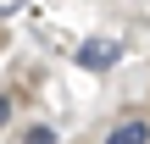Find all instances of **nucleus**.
<instances>
[{"label": "nucleus", "mask_w": 150, "mask_h": 144, "mask_svg": "<svg viewBox=\"0 0 150 144\" xmlns=\"http://www.w3.org/2000/svg\"><path fill=\"white\" fill-rule=\"evenodd\" d=\"M50 139H56L50 128H33V133H28V144H50Z\"/></svg>", "instance_id": "20e7f679"}, {"label": "nucleus", "mask_w": 150, "mask_h": 144, "mask_svg": "<svg viewBox=\"0 0 150 144\" xmlns=\"http://www.w3.org/2000/svg\"><path fill=\"white\" fill-rule=\"evenodd\" d=\"M11 111H17V105H11V94H0V128H11Z\"/></svg>", "instance_id": "7ed1b4c3"}, {"label": "nucleus", "mask_w": 150, "mask_h": 144, "mask_svg": "<svg viewBox=\"0 0 150 144\" xmlns=\"http://www.w3.org/2000/svg\"><path fill=\"white\" fill-rule=\"evenodd\" d=\"M106 144H150V122L145 117H122V122L106 133Z\"/></svg>", "instance_id": "f257e3e1"}, {"label": "nucleus", "mask_w": 150, "mask_h": 144, "mask_svg": "<svg viewBox=\"0 0 150 144\" xmlns=\"http://www.w3.org/2000/svg\"><path fill=\"white\" fill-rule=\"evenodd\" d=\"M78 61H83L89 72H106V67L117 61V44H111V39H89V44L78 50Z\"/></svg>", "instance_id": "f03ea898"}]
</instances>
